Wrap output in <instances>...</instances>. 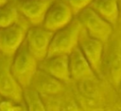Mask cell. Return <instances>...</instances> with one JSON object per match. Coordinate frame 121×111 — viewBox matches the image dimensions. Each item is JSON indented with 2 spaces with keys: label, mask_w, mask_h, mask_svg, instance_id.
<instances>
[{
  "label": "cell",
  "mask_w": 121,
  "mask_h": 111,
  "mask_svg": "<svg viewBox=\"0 0 121 111\" xmlns=\"http://www.w3.org/2000/svg\"><path fill=\"white\" fill-rule=\"evenodd\" d=\"M39 69V61L28 51L25 41L17 50L11 58L10 71L23 87V88L30 86L31 80Z\"/></svg>",
  "instance_id": "6da1fadb"
},
{
  "label": "cell",
  "mask_w": 121,
  "mask_h": 111,
  "mask_svg": "<svg viewBox=\"0 0 121 111\" xmlns=\"http://www.w3.org/2000/svg\"><path fill=\"white\" fill-rule=\"evenodd\" d=\"M81 29L82 25L80 22L75 17L69 24L54 32L47 56L54 55H69L78 47Z\"/></svg>",
  "instance_id": "7a4b0ae2"
},
{
  "label": "cell",
  "mask_w": 121,
  "mask_h": 111,
  "mask_svg": "<svg viewBox=\"0 0 121 111\" xmlns=\"http://www.w3.org/2000/svg\"><path fill=\"white\" fill-rule=\"evenodd\" d=\"M76 17L80 22L82 28L93 38L106 42L112 34L113 25L99 16L89 7L78 12Z\"/></svg>",
  "instance_id": "3957f363"
},
{
  "label": "cell",
  "mask_w": 121,
  "mask_h": 111,
  "mask_svg": "<svg viewBox=\"0 0 121 111\" xmlns=\"http://www.w3.org/2000/svg\"><path fill=\"white\" fill-rule=\"evenodd\" d=\"M11 58L12 56L0 54V96L3 99L23 103L24 88L10 71Z\"/></svg>",
  "instance_id": "277c9868"
},
{
  "label": "cell",
  "mask_w": 121,
  "mask_h": 111,
  "mask_svg": "<svg viewBox=\"0 0 121 111\" xmlns=\"http://www.w3.org/2000/svg\"><path fill=\"white\" fill-rule=\"evenodd\" d=\"M28 23L17 22L8 27L0 28V54L13 56L24 43L26 32L30 27Z\"/></svg>",
  "instance_id": "5b68a950"
},
{
  "label": "cell",
  "mask_w": 121,
  "mask_h": 111,
  "mask_svg": "<svg viewBox=\"0 0 121 111\" xmlns=\"http://www.w3.org/2000/svg\"><path fill=\"white\" fill-rule=\"evenodd\" d=\"M53 34L54 32L44 28L43 25H30L28 28L25 43L28 51L39 62L47 56Z\"/></svg>",
  "instance_id": "8992f818"
},
{
  "label": "cell",
  "mask_w": 121,
  "mask_h": 111,
  "mask_svg": "<svg viewBox=\"0 0 121 111\" xmlns=\"http://www.w3.org/2000/svg\"><path fill=\"white\" fill-rule=\"evenodd\" d=\"M78 47L90 63L95 74L97 76H100L102 71L104 42L91 37L82 28L79 34Z\"/></svg>",
  "instance_id": "52a82bcc"
},
{
  "label": "cell",
  "mask_w": 121,
  "mask_h": 111,
  "mask_svg": "<svg viewBox=\"0 0 121 111\" xmlns=\"http://www.w3.org/2000/svg\"><path fill=\"white\" fill-rule=\"evenodd\" d=\"M75 17L76 14L66 2L63 0H53L42 25L52 32H56L69 24Z\"/></svg>",
  "instance_id": "ba28073f"
},
{
  "label": "cell",
  "mask_w": 121,
  "mask_h": 111,
  "mask_svg": "<svg viewBox=\"0 0 121 111\" xmlns=\"http://www.w3.org/2000/svg\"><path fill=\"white\" fill-rule=\"evenodd\" d=\"M53 0H17L16 8L24 19L32 26L42 25Z\"/></svg>",
  "instance_id": "9c48e42d"
},
{
  "label": "cell",
  "mask_w": 121,
  "mask_h": 111,
  "mask_svg": "<svg viewBox=\"0 0 121 111\" xmlns=\"http://www.w3.org/2000/svg\"><path fill=\"white\" fill-rule=\"evenodd\" d=\"M39 69L62 83L72 81L69 71L68 55H54L46 56L43 60L39 62Z\"/></svg>",
  "instance_id": "30bf717a"
},
{
  "label": "cell",
  "mask_w": 121,
  "mask_h": 111,
  "mask_svg": "<svg viewBox=\"0 0 121 111\" xmlns=\"http://www.w3.org/2000/svg\"><path fill=\"white\" fill-rule=\"evenodd\" d=\"M68 58L71 80L79 82L98 77L78 47L75 48L68 55Z\"/></svg>",
  "instance_id": "8fae6325"
},
{
  "label": "cell",
  "mask_w": 121,
  "mask_h": 111,
  "mask_svg": "<svg viewBox=\"0 0 121 111\" xmlns=\"http://www.w3.org/2000/svg\"><path fill=\"white\" fill-rule=\"evenodd\" d=\"M29 87L40 94H61L64 91V83L41 69L34 74Z\"/></svg>",
  "instance_id": "7c38bea8"
},
{
  "label": "cell",
  "mask_w": 121,
  "mask_h": 111,
  "mask_svg": "<svg viewBox=\"0 0 121 111\" xmlns=\"http://www.w3.org/2000/svg\"><path fill=\"white\" fill-rule=\"evenodd\" d=\"M89 8L113 26L117 24L119 15L118 0H93Z\"/></svg>",
  "instance_id": "4fadbf2b"
},
{
  "label": "cell",
  "mask_w": 121,
  "mask_h": 111,
  "mask_svg": "<svg viewBox=\"0 0 121 111\" xmlns=\"http://www.w3.org/2000/svg\"><path fill=\"white\" fill-rule=\"evenodd\" d=\"M23 97L27 111H45L40 93H38L32 87H25Z\"/></svg>",
  "instance_id": "5bb4252c"
},
{
  "label": "cell",
  "mask_w": 121,
  "mask_h": 111,
  "mask_svg": "<svg viewBox=\"0 0 121 111\" xmlns=\"http://www.w3.org/2000/svg\"><path fill=\"white\" fill-rule=\"evenodd\" d=\"M20 13L16 6L9 4L0 8V28L8 27L19 22Z\"/></svg>",
  "instance_id": "9a60e30c"
},
{
  "label": "cell",
  "mask_w": 121,
  "mask_h": 111,
  "mask_svg": "<svg viewBox=\"0 0 121 111\" xmlns=\"http://www.w3.org/2000/svg\"><path fill=\"white\" fill-rule=\"evenodd\" d=\"M43 100L45 111H60L61 98L60 94H40Z\"/></svg>",
  "instance_id": "2e32d148"
},
{
  "label": "cell",
  "mask_w": 121,
  "mask_h": 111,
  "mask_svg": "<svg viewBox=\"0 0 121 111\" xmlns=\"http://www.w3.org/2000/svg\"><path fill=\"white\" fill-rule=\"evenodd\" d=\"M0 111H27L25 103H16L3 99L0 103Z\"/></svg>",
  "instance_id": "e0dca14e"
},
{
  "label": "cell",
  "mask_w": 121,
  "mask_h": 111,
  "mask_svg": "<svg viewBox=\"0 0 121 111\" xmlns=\"http://www.w3.org/2000/svg\"><path fill=\"white\" fill-rule=\"evenodd\" d=\"M63 1L69 5V7L73 9L74 13L77 15L82 9L88 8L93 0H63Z\"/></svg>",
  "instance_id": "ac0fdd59"
},
{
  "label": "cell",
  "mask_w": 121,
  "mask_h": 111,
  "mask_svg": "<svg viewBox=\"0 0 121 111\" xmlns=\"http://www.w3.org/2000/svg\"><path fill=\"white\" fill-rule=\"evenodd\" d=\"M60 111H83L79 104L74 99H67L66 101H62Z\"/></svg>",
  "instance_id": "d6986e66"
},
{
  "label": "cell",
  "mask_w": 121,
  "mask_h": 111,
  "mask_svg": "<svg viewBox=\"0 0 121 111\" xmlns=\"http://www.w3.org/2000/svg\"><path fill=\"white\" fill-rule=\"evenodd\" d=\"M118 8H119V15H118L117 23H119L121 24V0H118Z\"/></svg>",
  "instance_id": "ffe728a7"
},
{
  "label": "cell",
  "mask_w": 121,
  "mask_h": 111,
  "mask_svg": "<svg viewBox=\"0 0 121 111\" xmlns=\"http://www.w3.org/2000/svg\"><path fill=\"white\" fill-rule=\"evenodd\" d=\"M9 4V0H0V8Z\"/></svg>",
  "instance_id": "44dd1931"
},
{
  "label": "cell",
  "mask_w": 121,
  "mask_h": 111,
  "mask_svg": "<svg viewBox=\"0 0 121 111\" xmlns=\"http://www.w3.org/2000/svg\"><path fill=\"white\" fill-rule=\"evenodd\" d=\"M116 86H117V87H118V90H119V95H120V97H121V82H120V83H118Z\"/></svg>",
  "instance_id": "7402d4cb"
},
{
  "label": "cell",
  "mask_w": 121,
  "mask_h": 111,
  "mask_svg": "<svg viewBox=\"0 0 121 111\" xmlns=\"http://www.w3.org/2000/svg\"><path fill=\"white\" fill-rule=\"evenodd\" d=\"M2 100H3V97H2V96H0V103H1V101H2Z\"/></svg>",
  "instance_id": "603a6c76"
}]
</instances>
